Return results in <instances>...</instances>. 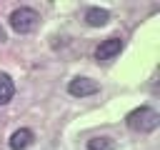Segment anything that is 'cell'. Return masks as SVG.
I'll return each instance as SVG.
<instances>
[{
  "instance_id": "obj_1",
  "label": "cell",
  "mask_w": 160,
  "mask_h": 150,
  "mask_svg": "<svg viewBox=\"0 0 160 150\" xmlns=\"http://www.w3.org/2000/svg\"><path fill=\"white\" fill-rule=\"evenodd\" d=\"M125 122H128V128L135 130V132H152V130L160 125V115H158V110L142 105V108H135L132 112H128Z\"/></svg>"
},
{
  "instance_id": "obj_2",
  "label": "cell",
  "mask_w": 160,
  "mask_h": 150,
  "mask_svg": "<svg viewBox=\"0 0 160 150\" xmlns=\"http://www.w3.org/2000/svg\"><path fill=\"white\" fill-rule=\"evenodd\" d=\"M38 20H40V15H38L32 8H18V10L10 12V28H12L15 32H20V35L32 32L35 25H38Z\"/></svg>"
},
{
  "instance_id": "obj_3",
  "label": "cell",
  "mask_w": 160,
  "mask_h": 150,
  "mask_svg": "<svg viewBox=\"0 0 160 150\" xmlns=\"http://www.w3.org/2000/svg\"><path fill=\"white\" fill-rule=\"evenodd\" d=\"M98 90H100V85H98L95 80H90V78H75V80H70V85H68V92L75 95V98L95 95Z\"/></svg>"
},
{
  "instance_id": "obj_4",
  "label": "cell",
  "mask_w": 160,
  "mask_h": 150,
  "mask_svg": "<svg viewBox=\"0 0 160 150\" xmlns=\"http://www.w3.org/2000/svg\"><path fill=\"white\" fill-rule=\"evenodd\" d=\"M120 50H122V40L120 38H108L95 48V58L105 62V60H112L115 55H120Z\"/></svg>"
},
{
  "instance_id": "obj_5",
  "label": "cell",
  "mask_w": 160,
  "mask_h": 150,
  "mask_svg": "<svg viewBox=\"0 0 160 150\" xmlns=\"http://www.w3.org/2000/svg\"><path fill=\"white\" fill-rule=\"evenodd\" d=\"M32 130L30 128H20V130H15L12 135H10V148L12 150H25L30 142H32Z\"/></svg>"
},
{
  "instance_id": "obj_6",
  "label": "cell",
  "mask_w": 160,
  "mask_h": 150,
  "mask_svg": "<svg viewBox=\"0 0 160 150\" xmlns=\"http://www.w3.org/2000/svg\"><path fill=\"white\" fill-rule=\"evenodd\" d=\"M108 20H110V12H108L105 8H90V10L85 12V22H88L90 28H102Z\"/></svg>"
},
{
  "instance_id": "obj_7",
  "label": "cell",
  "mask_w": 160,
  "mask_h": 150,
  "mask_svg": "<svg viewBox=\"0 0 160 150\" xmlns=\"http://www.w3.org/2000/svg\"><path fill=\"white\" fill-rule=\"evenodd\" d=\"M15 95V85H12V78L8 72H0V105H8Z\"/></svg>"
},
{
  "instance_id": "obj_8",
  "label": "cell",
  "mask_w": 160,
  "mask_h": 150,
  "mask_svg": "<svg viewBox=\"0 0 160 150\" xmlns=\"http://www.w3.org/2000/svg\"><path fill=\"white\" fill-rule=\"evenodd\" d=\"M88 150H115V142L110 138H90Z\"/></svg>"
}]
</instances>
